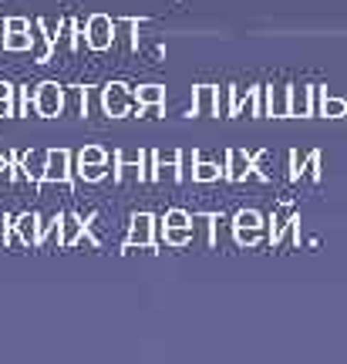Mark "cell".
Listing matches in <instances>:
<instances>
[{"label": "cell", "mask_w": 347, "mask_h": 364, "mask_svg": "<svg viewBox=\"0 0 347 364\" xmlns=\"http://www.w3.org/2000/svg\"><path fill=\"white\" fill-rule=\"evenodd\" d=\"M102 108L108 118H125L132 108H139V102H135V95L129 91L125 81H108L102 88Z\"/></svg>", "instance_id": "6da1fadb"}, {"label": "cell", "mask_w": 347, "mask_h": 364, "mask_svg": "<svg viewBox=\"0 0 347 364\" xmlns=\"http://www.w3.org/2000/svg\"><path fill=\"white\" fill-rule=\"evenodd\" d=\"M115 21L108 14H91L88 17V27H85V44L91 51H108L115 44Z\"/></svg>", "instance_id": "7a4b0ae2"}, {"label": "cell", "mask_w": 347, "mask_h": 364, "mask_svg": "<svg viewBox=\"0 0 347 364\" xmlns=\"http://www.w3.org/2000/svg\"><path fill=\"white\" fill-rule=\"evenodd\" d=\"M34 112L41 118H58L65 112V88L58 81H41L34 91Z\"/></svg>", "instance_id": "3957f363"}, {"label": "cell", "mask_w": 347, "mask_h": 364, "mask_svg": "<svg viewBox=\"0 0 347 364\" xmlns=\"http://www.w3.org/2000/svg\"><path fill=\"white\" fill-rule=\"evenodd\" d=\"M155 226H159V220H155L152 213H135L132 216V226H129V240H125V250H155L159 247V240H155Z\"/></svg>", "instance_id": "277c9868"}, {"label": "cell", "mask_w": 347, "mask_h": 364, "mask_svg": "<svg viewBox=\"0 0 347 364\" xmlns=\"http://www.w3.org/2000/svg\"><path fill=\"white\" fill-rule=\"evenodd\" d=\"M44 182H61V186H75V169H71V152L68 149H48V169Z\"/></svg>", "instance_id": "5b68a950"}, {"label": "cell", "mask_w": 347, "mask_h": 364, "mask_svg": "<svg viewBox=\"0 0 347 364\" xmlns=\"http://www.w3.org/2000/svg\"><path fill=\"white\" fill-rule=\"evenodd\" d=\"M88 233V223L81 220L78 213H61V230H58V247L71 250L75 243H81V236Z\"/></svg>", "instance_id": "8992f818"}, {"label": "cell", "mask_w": 347, "mask_h": 364, "mask_svg": "<svg viewBox=\"0 0 347 364\" xmlns=\"http://www.w3.org/2000/svg\"><path fill=\"white\" fill-rule=\"evenodd\" d=\"M14 233L21 236L24 247H41V216L38 213H21L14 220Z\"/></svg>", "instance_id": "52a82bcc"}, {"label": "cell", "mask_w": 347, "mask_h": 364, "mask_svg": "<svg viewBox=\"0 0 347 364\" xmlns=\"http://www.w3.org/2000/svg\"><path fill=\"white\" fill-rule=\"evenodd\" d=\"M135 102H139V108L159 115V112L166 108V85H142V88L135 91Z\"/></svg>", "instance_id": "ba28073f"}, {"label": "cell", "mask_w": 347, "mask_h": 364, "mask_svg": "<svg viewBox=\"0 0 347 364\" xmlns=\"http://www.w3.org/2000/svg\"><path fill=\"white\" fill-rule=\"evenodd\" d=\"M44 169H48V152H34V149H31V152L21 156V172H24L34 186H44Z\"/></svg>", "instance_id": "9c48e42d"}, {"label": "cell", "mask_w": 347, "mask_h": 364, "mask_svg": "<svg viewBox=\"0 0 347 364\" xmlns=\"http://www.w3.org/2000/svg\"><path fill=\"white\" fill-rule=\"evenodd\" d=\"M31 48H34V34H31V31H7V38H4V51L21 54V51H31Z\"/></svg>", "instance_id": "30bf717a"}, {"label": "cell", "mask_w": 347, "mask_h": 364, "mask_svg": "<svg viewBox=\"0 0 347 364\" xmlns=\"http://www.w3.org/2000/svg\"><path fill=\"white\" fill-rule=\"evenodd\" d=\"M189 240H193L189 226H162V243H169V247H186Z\"/></svg>", "instance_id": "8fae6325"}, {"label": "cell", "mask_w": 347, "mask_h": 364, "mask_svg": "<svg viewBox=\"0 0 347 364\" xmlns=\"http://www.w3.org/2000/svg\"><path fill=\"white\" fill-rule=\"evenodd\" d=\"M78 162H81V166H105V162H108V152H105L102 145H85V149L78 152Z\"/></svg>", "instance_id": "7c38bea8"}, {"label": "cell", "mask_w": 347, "mask_h": 364, "mask_svg": "<svg viewBox=\"0 0 347 364\" xmlns=\"http://www.w3.org/2000/svg\"><path fill=\"white\" fill-rule=\"evenodd\" d=\"M75 176L81 182H102L105 176H108V162H105V166H81V162H78V166H75Z\"/></svg>", "instance_id": "4fadbf2b"}, {"label": "cell", "mask_w": 347, "mask_h": 364, "mask_svg": "<svg viewBox=\"0 0 347 364\" xmlns=\"http://www.w3.org/2000/svg\"><path fill=\"white\" fill-rule=\"evenodd\" d=\"M196 112H199V115L213 112V88H209V85H199V88H196Z\"/></svg>", "instance_id": "5bb4252c"}, {"label": "cell", "mask_w": 347, "mask_h": 364, "mask_svg": "<svg viewBox=\"0 0 347 364\" xmlns=\"http://www.w3.org/2000/svg\"><path fill=\"white\" fill-rule=\"evenodd\" d=\"M162 226H189V216L182 209H169L166 216H162Z\"/></svg>", "instance_id": "9a60e30c"}, {"label": "cell", "mask_w": 347, "mask_h": 364, "mask_svg": "<svg viewBox=\"0 0 347 364\" xmlns=\"http://www.w3.org/2000/svg\"><path fill=\"white\" fill-rule=\"evenodd\" d=\"M193 176H196L199 182H213V179L219 176V169H216V166H196Z\"/></svg>", "instance_id": "2e32d148"}, {"label": "cell", "mask_w": 347, "mask_h": 364, "mask_svg": "<svg viewBox=\"0 0 347 364\" xmlns=\"http://www.w3.org/2000/svg\"><path fill=\"white\" fill-rule=\"evenodd\" d=\"M4 24H7V31H31V27H34L27 17H7Z\"/></svg>", "instance_id": "e0dca14e"}, {"label": "cell", "mask_w": 347, "mask_h": 364, "mask_svg": "<svg viewBox=\"0 0 347 364\" xmlns=\"http://www.w3.org/2000/svg\"><path fill=\"white\" fill-rule=\"evenodd\" d=\"M31 112V91L21 88V105H17V115H27Z\"/></svg>", "instance_id": "ac0fdd59"}, {"label": "cell", "mask_w": 347, "mask_h": 364, "mask_svg": "<svg viewBox=\"0 0 347 364\" xmlns=\"http://www.w3.org/2000/svg\"><path fill=\"white\" fill-rule=\"evenodd\" d=\"M11 115H17L14 112V98H0V118H11Z\"/></svg>", "instance_id": "d6986e66"}, {"label": "cell", "mask_w": 347, "mask_h": 364, "mask_svg": "<svg viewBox=\"0 0 347 364\" xmlns=\"http://www.w3.org/2000/svg\"><path fill=\"white\" fill-rule=\"evenodd\" d=\"M0 98H14V85H11V81H0Z\"/></svg>", "instance_id": "ffe728a7"}, {"label": "cell", "mask_w": 347, "mask_h": 364, "mask_svg": "<svg viewBox=\"0 0 347 364\" xmlns=\"http://www.w3.org/2000/svg\"><path fill=\"white\" fill-rule=\"evenodd\" d=\"M233 176H243V159L233 156Z\"/></svg>", "instance_id": "44dd1931"}, {"label": "cell", "mask_w": 347, "mask_h": 364, "mask_svg": "<svg viewBox=\"0 0 347 364\" xmlns=\"http://www.w3.org/2000/svg\"><path fill=\"white\" fill-rule=\"evenodd\" d=\"M4 38H7V24L0 21V48H4Z\"/></svg>", "instance_id": "7402d4cb"}, {"label": "cell", "mask_w": 347, "mask_h": 364, "mask_svg": "<svg viewBox=\"0 0 347 364\" xmlns=\"http://www.w3.org/2000/svg\"><path fill=\"white\" fill-rule=\"evenodd\" d=\"M4 240H7V233H4V230H0V243H4Z\"/></svg>", "instance_id": "603a6c76"}]
</instances>
